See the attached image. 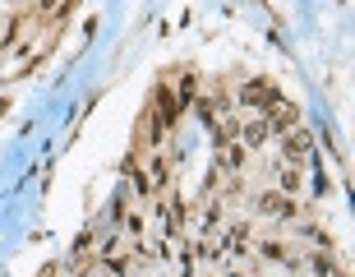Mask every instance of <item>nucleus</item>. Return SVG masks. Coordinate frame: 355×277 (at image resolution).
Masks as SVG:
<instances>
[{"mask_svg": "<svg viewBox=\"0 0 355 277\" xmlns=\"http://www.w3.org/2000/svg\"><path fill=\"white\" fill-rule=\"evenodd\" d=\"M304 153H309V139L295 134V139H291V158H304Z\"/></svg>", "mask_w": 355, "mask_h": 277, "instance_id": "nucleus-1", "label": "nucleus"}]
</instances>
